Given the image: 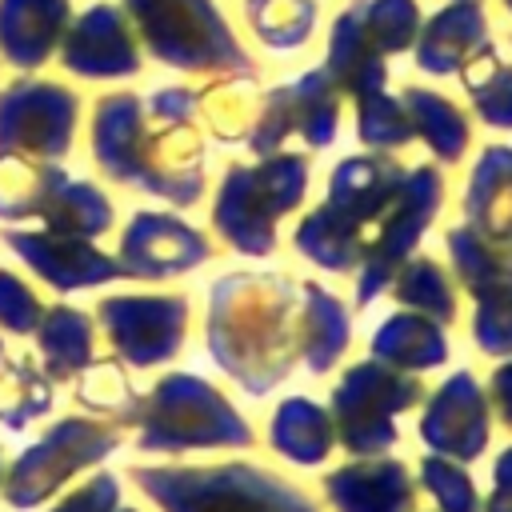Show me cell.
<instances>
[{
    "label": "cell",
    "mask_w": 512,
    "mask_h": 512,
    "mask_svg": "<svg viewBox=\"0 0 512 512\" xmlns=\"http://www.w3.org/2000/svg\"><path fill=\"white\" fill-rule=\"evenodd\" d=\"M272 444L296 464H320L332 448V428L324 412L308 400H288L272 420Z\"/></svg>",
    "instance_id": "cell-5"
},
{
    "label": "cell",
    "mask_w": 512,
    "mask_h": 512,
    "mask_svg": "<svg viewBox=\"0 0 512 512\" xmlns=\"http://www.w3.org/2000/svg\"><path fill=\"white\" fill-rule=\"evenodd\" d=\"M496 396H500V412H504V420L512 424V368H504V372L496 376Z\"/></svg>",
    "instance_id": "cell-8"
},
{
    "label": "cell",
    "mask_w": 512,
    "mask_h": 512,
    "mask_svg": "<svg viewBox=\"0 0 512 512\" xmlns=\"http://www.w3.org/2000/svg\"><path fill=\"white\" fill-rule=\"evenodd\" d=\"M416 400V384L392 380L380 372H352L344 388L336 392V416H340V436L348 452H380L396 440L392 432V412Z\"/></svg>",
    "instance_id": "cell-2"
},
{
    "label": "cell",
    "mask_w": 512,
    "mask_h": 512,
    "mask_svg": "<svg viewBox=\"0 0 512 512\" xmlns=\"http://www.w3.org/2000/svg\"><path fill=\"white\" fill-rule=\"evenodd\" d=\"M484 512H512V448L500 452V460H496V488H492V500Z\"/></svg>",
    "instance_id": "cell-7"
},
{
    "label": "cell",
    "mask_w": 512,
    "mask_h": 512,
    "mask_svg": "<svg viewBox=\"0 0 512 512\" xmlns=\"http://www.w3.org/2000/svg\"><path fill=\"white\" fill-rule=\"evenodd\" d=\"M420 432L444 456H456V460L480 456V448L488 444V416H484V396L476 392V384L468 376L448 380L436 404L428 408Z\"/></svg>",
    "instance_id": "cell-4"
},
{
    "label": "cell",
    "mask_w": 512,
    "mask_h": 512,
    "mask_svg": "<svg viewBox=\"0 0 512 512\" xmlns=\"http://www.w3.org/2000/svg\"><path fill=\"white\" fill-rule=\"evenodd\" d=\"M156 500H164L172 512H320L296 488L244 464L164 476L156 480Z\"/></svg>",
    "instance_id": "cell-1"
},
{
    "label": "cell",
    "mask_w": 512,
    "mask_h": 512,
    "mask_svg": "<svg viewBox=\"0 0 512 512\" xmlns=\"http://www.w3.org/2000/svg\"><path fill=\"white\" fill-rule=\"evenodd\" d=\"M420 480L444 512H480V496H476V488L460 464L428 456V460H420Z\"/></svg>",
    "instance_id": "cell-6"
},
{
    "label": "cell",
    "mask_w": 512,
    "mask_h": 512,
    "mask_svg": "<svg viewBox=\"0 0 512 512\" xmlns=\"http://www.w3.org/2000/svg\"><path fill=\"white\" fill-rule=\"evenodd\" d=\"M324 492L336 512H412L416 484L400 460L348 464L324 480Z\"/></svg>",
    "instance_id": "cell-3"
}]
</instances>
